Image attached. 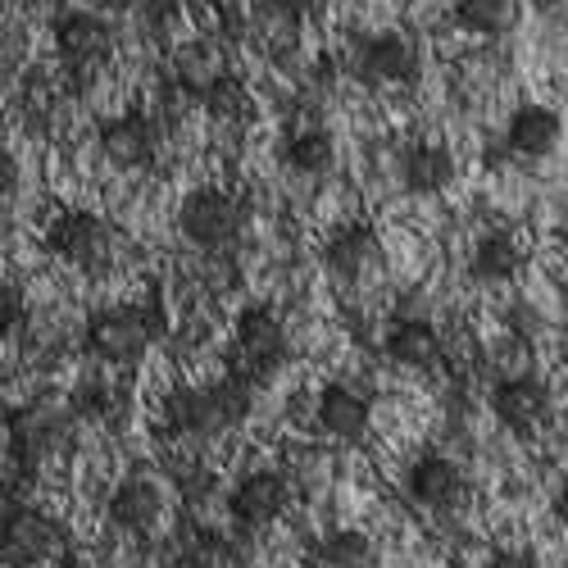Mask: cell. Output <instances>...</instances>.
Here are the masks:
<instances>
[{"label":"cell","instance_id":"6da1fadb","mask_svg":"<svg viewBox=\"0 0 568 568\" xmlns=\"http://www.w3.org/2000/svg\"><path fill=\"white\" fill-rule=\"evenodd\" d=\"M255 400V377L251 373H227L223 383L210 387H178L164 396V423L178 437L210 442L227 428H236Z\"/></svg>","mask_w":568,"mask_h":568},{"label":"cell","instance_id":"7a4b0ae2","mask_svg":"<svg viewBox=\"0 0 568 568\" xmlns=\"http://www.w3.org/2000/svg\"><path fill=\"white\" fill-rule=\"evenodd\" d=\"M164 337V310L155 296L141 305H105L87 318V351L101 364L128 368Z\"/></svg>","mask_w":568,"mask_h":568},{"label":"cell","instance_id":"3957f363","mask_svg":"<svg viewBox=\"0 0 568 568\" xmlns=\"http://www.w3.org/2000/svg\"><path fill=\"white\" fill-rule=\"evenodd\" d=\"M178 227L192 246L201 251H223L232 246L236 236L246 227V205L236 201L232 192L223 186H196V192H186L182 210H178Z\"/></svg>","mask_w":568,"mask_h":568},{"label":"cell","instance_id":"277c9868","mask_svg":"<svg viewBox=\"0 0 568 568\" xmlns=\"http://www.w3.org/2000/svg\"><path fill=\"white\" fill-rule=\"evenodd\" d=\"M45 246L78 273H105L114 260V227L91 210H64L45 227Z\"/></svg>","mask_w":568,"mask_h":568},{"label":"cell","instance_id":"5b68a950","mask_svg":"<svg viewBox=\"0 0 568 568\" xmlns=\"http://www.w3.org/2000/svg\"><path fill=\"white\" fill-rule=\"evenodd\" d=\"M55 51H60V64L87 82L97 78L101 64L114 55V28L105 14H91V10H69L60 23H55Z\"/></svg>","mask_w":568,"mask_h":568},{"label":"cell","instance_id":"8992f818","mask_svg":"<svg viewBox=\"0 0 568 568\" xmlns=\"http://www.w3.org/2000/svg\"><path fill=\"white\" fill-rule=\"evenodd\" d=\"M73 437V409H55L51 400H37L10 418V450L23 459V473H32L41 459H51Z\"/></svg>","mask_w":568,"mask_h":568},{"label":"cell","instance_id":"52a82bcc","mask_svg":"<svg viewBox=\"0 0 568 568\" xmlns=\"http://www.w3.org/2000/svg\"><path fill=\"white\" fill-rule=\"evenodd\" d=\"M160 141H164V123L146 110H132V114H114L101 128V151L114 169L123 173H141L151 169L160 155Z\"/></svg>","mask_w":568,"mask_h":568},{"label":"cell","instance_id":"ba28073f","mask_svg":"<svg viewBox=\"0 0 568 568\" xmlns=\"http://www.w3.org/2000/svg\"><path fill=\"white\" fill-rule=\"evenodd\" d=\"M232 342L246 364L242 373H251V377H268L273 368H282V359H287V327H282V318L264 305H251V310L236 314Z\"/></svg>","mask_w":568,"mask_h":568},{"label":"cell","instance_id":"9c48e42d","mask_svg":"<svg viewBox=\"0 0 568 568\" xmlns=\"http://www.w3.org/2000/svg\"><path fill=\"white\" fill-rule=\"evenodd\" d=\"M491 409H496V418L505 423L509 433H518V437H528V433H537L541 423L550 418V387L541 383L537 373H509V377H500L496 383V392H491Z\"/></svg>","mask_w":568,"mask_h":568},{"label":"cell","instance_id":"30bf717a","mask_svg":"<svg viewBox=\"0 0 568 568\" xmlns=\"http://www.w3.org/2000/svg\"><path fill=\"white\" fill-rule=\"evenodd\" d=\"M60 550V528L37 509H6V537H0V555H6V568H37L51 564Z\"/></svg>","mask_w":568,"mask_h":568},{"label":"cell","instance_id":"8fae6325","mask_svg":"<svg viewBox=\"0 0 568 568\" xmlns=\"http://www.w3.org/2000/svg\"><path fill=\"white\" fill-rule=\"evenodd\" d=\"M355 73L368 87H383V82H414L423 73V55L418 45L405 32H377L359 45L355 55Z\"/></svg>","mask_w":568,"mask_h":568},{"label":"cell","instance_id":"7c38bea8","mask_svg":"<svg viewBox=\"0 0 568 568\" xmlns=\"http://www.w3.org/2000/svg\"><path fill=\"white\" fill-rule=\"evenodd\" d=\"M323 260L337 282H364L383 268V242H377V232L368 223H346L327 236Z\"/></svg>","mask_w":568,"mask_h":568},{"label":"cell","instance_id":"4fadbf2b","mask_svg":"<svg viewBox=\"0 0 568 568\" xmlns=\"http://www.w3.org/2000/svg\"><path fill=\"white\" fill-rule=\"evenodd\" d=\"M287 478H277V473H251V478H242L232 487V524L246 528V532H260L268 528L273 518H282V509H287Z\"/></svg>","mask_w":568,"mask_h":568},{"label":"cell","instance_id":"5bb4252c","mask_svg":"<svg viewBox=\"0 0 568 568\" xmlns=\"http://www.w3.org/2000/svg\"><path fill=\"white\" fill-rule=\"evenodd\" d=\"M409 496L423 505V509H459L464 496H468V473L446 459V455H423L414 468H409Z\"/></svg>","mask_w":568,"mask_h":568},{"label":"cell","instance_id":"9a60e30c","mask_svg":"<svg viewBox=\"0 0 568 568\" xmlns=\"http://www.w3.org/2000/svg\"><path fill=\"white\" fill-rule=\"evenodd\" d=\"M559 132H564L559 114H555L550 105L528 101V105H518V110L509 114L505 141H509V151H514V155H524V160H546V155H555V146H559Z\"/></svg>","mask_w":568,"mask_h":568},{"label":"cell","instance_id":"2e32d148","mask_svg":"<svg viewBox=\"0 0 568 568\" xmlns=\"http://www.w3.org/2000/svg\"><path fill=\"white\" fill-rule=\"evenodd\" d=\"M160 514H164V496L155 483L146 478H128L114 487L110 496V524L119 532H132V537H146L155 524H160Z\"/></svg>","mask_w":568,"mask_h":568},{"label":"cell","instance_id":"e0dca14e","mask_svg":"<svg viewBox=\"0 0 568 568\" xmlns=\"http://www.w3.org/2000/svg\"><path fill=\"white\" fill-rule=\"evenodd\" d=\"M368 423H373V409H368V400L355 387H342V383L323 387V396H318V428L327 437L359 442L368 433Z\"/></svg>","mask_w":568,"mask_h":568},{"label":"cell","instance_id":"ac0fdd59","mask_svg":"<svg viewBox=\"0 0 568 568\" xmlns=\"http://www.w3.org/2000/svg\"><path fill=\"white\" fill-rule=\"evenodd\" d=\"M201 110H205V119H210L219 132H236V136L246 132V123H251V114H255L246 82H242V78H227V73H219V78L201 91Z\"/></svg>","mask_w":568,"mask_h":568},{"label":"cell","instance_id":"d6986e66","mask_svg":"<svg viewBox=\"0 0 568 568\" xmlns=\"http://www.w3.org/2000/svg\"><path fill=\"white\" fill-rule=\"evenodd\" d=\"M400 182L409 186L414 196H437L455 182V160L446 146H428V141H418V146L405 151L400 160Z\"/></svg>","mask_w":568,"mask_h":568},{"label":"cell","instance_id":"ffe728a7","mask_svg":"<svg viewBox=\"0 0 568 568\" xmlns=\"http://www.w3.org/2000/svg\"><path fill=\"white\" fill-rule=\"evenodd\" d=\"M446 342L433 323H423V318H405L392 327V337H387V355L405 368H433L442 359Z\"/></svg>","mask_w":568,"mask_h":568},{"label":"cell","instance_id":"44dd1931","mask_svg":"<svg viewBox=\"0 0 568 568\" xmlns=\"http://www.w3.org/2000/svg\"><path fill=\"white\" fill-rule=\"evenodd\" d=\"M468 268L478 282H509V277H518V268H524V246H518L509 232H487L483 242L473 246Z\"/></svg>","mask_w":568,"mask_h":568},{"label":"cell","instance_id":"7402d4cb","mask_svg":"<svg viewBox=\"0 0 568 568\" xmlns=\"http://www.w3.org/2000/svg\"><path fill=\"white\" fill-rule=\"evenodd\" d=\"M287 164L301 173V178H323V173H333L337 164V141L333 132H323V128H305L292 136V146H287Z\"/></svg>","mask_w":568,"mask_h":568},{"label":"cell","instance_id":"603a6c76","mask_svg":"<svg viewBox=\"0 0 568 568\" xmlns=\"http://www.w3.org/2000/svg\"><path fill=\"white\" fill-rule=\"evenodd\" d=\"M314 568H373V541L359 528L327 532L323 546L314 550Z\"/></svg>","mask_w":568,"mask_h":568},{"label":"cell","instance_id":"cb8c5ba5","mask_svg":"<svg viewBox=\"0 0 568 568\" xmlns=\"http://www.w3.org/2000/svg\"><path fill=\"white\" fill-rule=\"evenodd\" d=\"M514 0H455V23L478 37H500L514 23Z\"/></svg>","mask_w":568,"mask_h":568},{"label":"cell","instance_id":"d4e9b609","mask_svg":"<svg viewBox=\"0 0 568 568\" xmlns=\"http://www.w3.org/2000/svg\"><path fill=\"white\" fill-rule=\"evenodd\" d=\"M110 383H105V377H97V373H91V377H82V383L73 387V396H69V409L73 414H82V418H97V414H110Z\"/></svg>","mask_w":568,"mask_h":568},{"label":"cell","instance_id":"484cf974","mask_svg":"<svg viewBox=\"0 0 568 568\" xmlns=\"http://www.w3.org/2000/svg\"><path fill=\"white\" fill-rule=\"evenodd\" d=\"M23 314H28V310H23V292L10 282V287L0 292V327H6V337H14L19 327H23Z\"/></svg>","mask_w":568,"mask_h":568},{"label":"cell","instance_id":"4316f807","mask_svg":"<svg viewBox=\"0 0 568 568\" xmlns=\"http://www.w3.org/2000/svg\"><path fill=\"white\" fill-rule=\"evenodd\" d=\"M182 496H186V505L210 500V496H214V473H205V468L186 473V478H182Z\"/></svg>","mask_w":568,"mask_h":568},{"label":"cell","instance_id":"83f0119b","mask_svg":"<svg viewBox=\"0 0 568 568\" xmlns=\"http://www.w3.org/2000/svg\"><path fill=\"white\" fill-rule=\"evenodd\" d=\"M273 10H282V14H292V19H301V23H310V19H318L323 14V6L327 0H268Z\"/></svg>","mask_w":568,"mask_h":568},{"label":"cell","instance_id":"f1b7e54d","mask_svg":"<svg viewBox=\"0 0 568 568\" xmlns=\"http://www.w3.org/2000/svg\"><path fill=\"white\" fill-rule=\"evenodd\" d=\"M487 568H541V559L532 550H496L487 559Z\"/></svg>","mask_w":568,"mask_h":568},{"label":"cell","instance_id":"f546056e","mask_svg":"<svg viewBox=\"0 0 568 568\" xmlns=\"http://www.w3.org/2000/svg\"><path fill=\"white\" fill-rule=\"evenodd\" d=\"M550 509H555V518H559V524L568 528V473H564V483L555 487V500H550Z\"/></svg>","mask_w":568,"mask_h":568}]
</instances>
